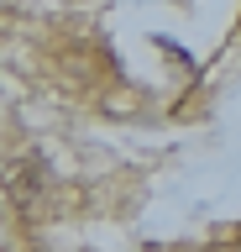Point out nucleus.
<instances>
[{
    "label": "nucleus",
    "instance_id": "obj_3",
    "mask_svg": "<svg viewBox=\"0 0 241 252\" xmlns=\"http://www.w3.org/2000/svg\"><path fill=\"white\" fill-rule=\"evenodd\" d=\"M210 252H220V247H210Z\"/></svg>",
    "mask_w": 241,
    "mask_h": 252
},
{
    "label": "nucleus",
    "instance_id": "obj_1",
    "mask_svg": "<svg viewBox=\"0 0 241 252\" xmlns=\"http://www.w3.org/2000/svg\"><path fill=\"white\" fill-rule=\"evenodd\" d=\"M0 189L11 194V205L21 216H37V205L48 194V173L37 158H0Z\"/></svg>",
    "mask_w": 241,
    "mask_h": 252
},
{
    "label": "nucleus",
    "instance_id": "obj_2",
    "mask_svg": "<svg viewBox=\"0 0 241 252\" xmlns=\"http://www.w3.org/2000/svg\"><path fill=\"white\" fill-rule=\"evenodd\" d=\"M231 252H241V242H236V247H231Z\"/></svg>",
    "mask_w": 241,
    "mask_h": 252
}]
</instances>
